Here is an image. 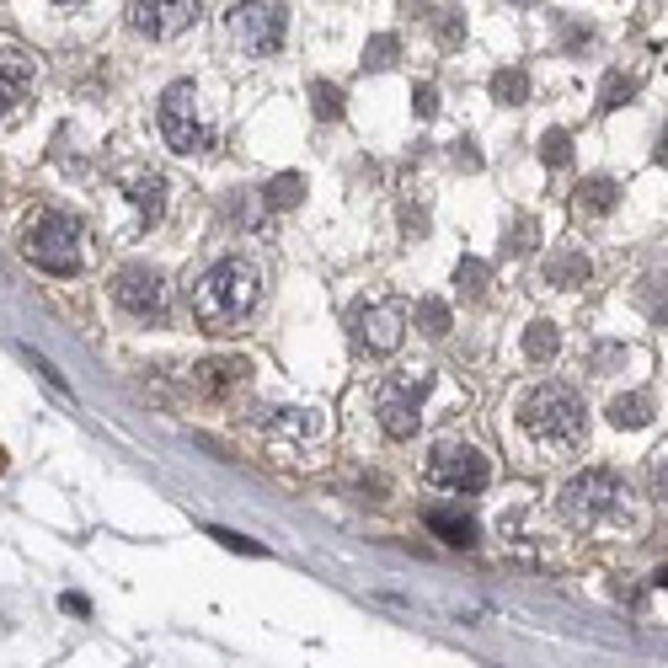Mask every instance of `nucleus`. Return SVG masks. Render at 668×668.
Segmentation results:
<instances>
[{"label": "nucleus", "mask_w": 668, "mask_h": 668, "mask_svg": "<svg viewBox=\"0 0 668 668\" xmlns=\"http://www.w3.org/2000/svg\"><path fill=\"white\" fill-rule=\"evenodd\" d=\"M556 514H562L567 530L599 535V530H636L642 514H636V492L626 487V476L604 471V465H588V471H572L556 492Z\"/></svg>", "instance_id": "nucleus-1"}, {"label": "nucleus", "mask_w": 668, "mask_h": 668, "mask_svg": "<svg viewBox=\"0 0 668 668\" xmlns=\"http://www.w3.org/2000/svg\"><path fill=\"white\" fill-rule=\"evenodd\" d=\"M519 433L530 439V449L540 460H567L588 444V412H583V396L572 385H530L519 396Z\"/></svg>", "instance_id": "nucleus-2"}, {"label": "nucleus", "mask_w": 668, "mask_h": 668, "mask_svg": "<svg viewBox=\"0 0 668 668\" xmlns=\"http://www.w3.org/2000/svg\"><path fill=\"white\" fill-rule=\"evenodd\" d=\"M257 300H262V273H257V262H246V257L209 262L188 289L193 321L204 326V332H220V337L236 332V326L257 310Z\"/></svg>", "instance_id": "nucleus-3"}, {"label": "nucleus", "mask_w": 668, "mask_h": 668, "mask_svg": "<svg viewBox=\"0 0 668 668\" xmlns=\"http://www.w3.org/2000/svg\"><path fill=\"white\" fill-rule=\"evenodd\" d=\"M86 230H81V220L75 214H65V209H33L22 220V257L33 262V268H43V273H75L81 268V257H86Z\"/></svg>", "instance_id": "nucleus-4"}, {"label": "nucleus", "mask_w": 668, "mask_h": 668, "mask_svg": "<svg viewBox=\"0 0 668 668\" xmlns=\"http://www.w3.org/2000/svg\"><path fill=\"white\" fill-rule=\"evenodd\" d=\"M161 134H166V145H172L177 155H209L214 150V123H209L204 97H198L193 81L166 86V97H161Z\"/></svg>", "instance_id": "nucleus-5"}, {"label": "nucleus", "mask_w": 668, "mask_h": 668, "mask_svg": "<svg viewBox=\"0 0 668 668\" xmlns=\"http://www.w3.org/2000/svg\"><path fill=\"white\" fill-rule=\"evenodd\" d=\"M225 33L246 54H273L278 43H284V33H289V11L278 6V0H230Z\"/></svg>", "instance_id": "nucleus-6"}, {"label": "nucleus", "mask_w": 668, "mask_h": 668, "mask_svg": "<svg viewBox=\"0 0 668 668\" xmlns=\"http://www.w3.org/2000/svg\"><path fill=\"white\" fill-rule=\"evenodd\" d=\"M428 385L433 375L417 369V375H391L375 385V417L391 439H412L417 423H423V401H428Z\"/></svg>", "instance_id": "nucleus-7"}, {"label": "nucleus", "mask_w": 668, "mask_h": 668, "mask_svg": "<svg viewBox=\"0 0 668 668\" xmlns=\"http://www.w3.org/2000/svg\"><path fill=\"white\" fill-rule=\"evenodd\" d=\"M252 423L273 449H289V455H310V449H321L326 433H332L326 417L310 412V407H257Z\"/></svg>", "instance_id": "nucleus-8"}, {"label": "nucleus", "mask_w": 668, "mask_h": 668, "mask_svg": "<svg viewBox=\"0 0 668 668\" xmlns=\"http://www.w3.org/2000/svg\"><path fill=\"white\" fill-rule=\"evenodd\" d=\"M113 300L118 310H129L139 321H161L172 310V289H166V273L150 268V262H129V268L113 273Z\"/></svg>", "instance_id": "nucleus-9"}, {"label": "nucleus", "mask_w": 668, "mask_h": 668, "mask_svg": "<svg viewBox=\"0 0 668 668\" xmlns=\"http://www.w3.org/2000/svg\"><path fill=\"white\" fill-rule=\"evenodd\" d=\"M428 476L449 492H481L492 481V465H487L481 449L444 439V444H433V455H428Z\"/></svg>", "instance_id": "nucleus-10"}, {"label": "nucleus", "mask_w": 668, "mask_h": 668, "mask_svg": "<svg viewBox=\"0 0 668 668\" xmlns=\"http://www.w3.org/2000/svg\"><path fill=\"white\" fill-rule=\"evenodd\" d=\"M353 337H359V348L369 353H396L401 337H407V305L401 300H375V305H359L353 310Z\"/></svg>", "instance_id": "nucleus-11"}, {"label": "nucleus", "mask_w": 668, "mask_h": 668, "mask_svg": "<svg viewBox=\"0 0 668 668\" xmlns=\"http://www.w3.org/2000/svg\"><path fill=\"white\" fill-rule=\"evenodd\" d=\"M204 11V0H129V22L145 38H177L188 33Z\"/></svg>", "instance_id": "nucleus-12"}, {"label": "nucleus", "mask_w": 668, "mask_h": 668, "mask_svg": "<svg viewBox=\"0 0 668 668\" xmlns=\"http://www.w3.org/2000/svg\"><path fill=\"white\" fill-rule=\"evenodd\" d=\"M38 86V59L22 49V43L0 38V118H11L17 107L33 97Z\"/></svg>", "instance_id": "nucleus-13"}, {"label": "nucleus", "mask_w": 668, "mask_h": 668, "mask_svg": "<svg viewBox=\"0 0 668 668\" xmlns=\"http://www.w3.org/2000/svg\"><path fill=\"white\" fill-rule=\"evenodd\" d=\"M118 188L139 209V225H155L166 214V177L150 172V166H129V172H118Z\"/></svg>", "instance_id": "nucleus-14"}, {"label": "nucleus", "mask_w": 668, "mask_h": 668, "mask_svg": "<svg viewBox=\"0 0 668 668\" xmlns=\"http://www.w3.org/2000/svg\"><path fill=\"white\" fill-rule=\"evenodd\" d=\"M246 380H252V364L246 359H204L193 369V385L214 401H225L230 391H246Z\"/></svg>", "instance_id": "nucleus-15"}, {"label": "nucleus", "mask_w": 668, "mask_h": 668, "mask_svg": "<svg viewBox=\"0 0 668 668\" xmlns=\"http://www.w3.org/2000/svg\"><path fill=\"white\" fill-rule=\"evenodd\" d=\"M428 530L449 540V546H476V524L471 514H449V508H428Z\"/></svg>", "instance_id": "nucleus-16"}, {"label": "nucleus", "mask_w": 668, "mask_h": 668, "mask_svg": "<svg viewBox=\"0 0 668 668\" xmlns=\"http://www.w3.org/2000/svg\"><path fill=\"white\" fill-rule=\"evenodd\" d=\"M572 198H578L583 214H610L620 188H615V177H588V182H578V193H572Z\"/></svg>", "instance_id": "nucleus-17"}, {"label": "nucleus", "mask_w": 668, "mask_h": 668, "mask_svg": "<svg viewBox=\"0 0 668 668\" xmlns=\"http://www.w3.org/2000/svg\"><path fill=\"white\" fill-rule=\"evenodd\" d=\"M551 284L556 289H578V284H588V257L583 252H562V257H551Z\"/></svg>", "instance_id": "nucleus-18"}, {"label": "nucleus", "mask_w": 668, "mask_h": 668, "mask_svg": "<svg viewBox=\"0 0 668 668\" xmlns=\"http://www.w3.org/2000/svg\"><path fill=\"white\" fill-rule=\"evenodd\" d=\"M556 348H562V337H556L551 321H530V332H524V353H530L535 364H551Z\"/></svg>", "instance_id": "nucleus-19"}, {"label": "nucleus", "mask_w": 668, "mask_h": 668, "mask_svg": "<svg viewBox=\"0 0 668 668\" xmlns=\"http://www.w3.org/2000/svg\"><path fill=\"white\" fill-rule=\"evenodd\" d=\"M610 423H615V428H647V423H652V401H647V396H615Z\"/></svg>", "instance_id": "nucleus-20"}, {"label": "nucleus", "mask_w": 668, "mask_h": 668, "mask_svg": "<svg viewBox=\"0 0 668 668\" xmlns=\"http://www.w3.org/2000/svg\"><path fill=\"white\" fill-rule=\"evenodd\" d=\"M492 97L508 102V107H519L524 97H530V75H524V70H497L492 75Z\"/></svg>", "instance_id": "nucleus-21"}, {"label": "nucleus", "mask_w": 668, "mask_h": 668, "mask_svg": "<svg viewBox=\"0 0 668 668\" xmlns=\"http://www.w3.org/2000/svg\"><path fill=\"white\" fill-rule=\"evenodd\" d=\"M631 91H636V75L631 70H610V75H604V91H599V113H615Z\"/></svg>", "instance_id": "nucleus-22"}, {"label": "nucleus", "mask_w": 668, "mask_h": 668, "mask_svg": "<svg viewBox=\"0 0 668 668\" xmlns=\"http://www.w3.org/2000/svg\"><path fill=\"white\" fill-rule=\"evenodd\" d=\"M401 59V43L391 33H380V38H369V49H364V70H391Z\"/></svg>", "instance_id": "nucleus-23"}, {"label": "nucleus", "mask_w": 668, "mask_h": 668, "mask_svg": "<svg viewBox=\"0 0 668 668\" xmlns=\"http://www.w3.org/2000/svg\"><path fill=\"white\" fill-rule=\"evenodd\" d=\"M300 193H305V177H300V172L268 182V204H273V209H294V204H300Z\"/></svg>", "instance_id": "nucleus-24"}, {"label": "nucleus", "mask_w": 668, "mask_h": 668, "mask_svg": "<svg viewBox=\"0 0 668 668\" xmlns=\"http://www.w3.org/2000/svg\"><path fill=\"white\" fill-rule=\"evenodd\" d=\"M310 102H316V118H326V123L343 118V91H337V86L316 81V86H310Z\"/></svg>", "instance_id": "nucleus-25"}, {"label": "nucleus", "mask_w": 668, "mask_h": 668, "mask_svg": "<svg viewBox=\"0 0 668 668\" xmlns=\"http://www.w3.org/2000/svg\"><path fill=\"white\" fill-rule=\"evenodd\" d=\"M481 289H487V262L465 257L460 262V294H465V300H481Z\"/></svg>", "instance_id": "nucleus-26"}, {"label": "nucleus", "mask_w": 668, "mask_h": 668, "mask_svg": "<svg viewBox=\"0 0 668 668\" xmlns=\"http://www.w3.org/2000/svg\"><path fill=\"white\" fill-rule=\"evenodd\" d=\"M417 321H423L428 337H444L449 332V305L444 300H423V305H417Z\"/></svg>", "instance_id": "nucleus-27"}, {"label": "nucleus", "mask_w": 668, "mask_h": 668, "mask_svg": "<svg viewBox=\"0 0 668 668\" xmlns=\"http://www.w3.org/2000/svg\"><path fill=\"white\" fill-rule=\"evenodd\" d=\"M652 497H658V508L668 514V444L652 449Z\"/></svg>", "instance_id": "nucleus-28"}, {"label": "nucleus", "mask_w": 668, "mask_h": 668, "mask_svg": "<svg viewBox=\"0 0 668 668\" xmlns=\"http://www.w3.org/2000/svg\"><path fill=\"white\" fill-rule=\"evenodd\" d=\"M540 155H546V166H567L572 161V139L562 129H551L546 139H540Z\"/></svg>", "instance_id": "nucleus-29"}, {"label": "nucleus", "mask_w": 668, "mask_h": 668, "mask_svg": "<svg viewBox=\"0 0 668 668\" xmlns=\"http://www.w3.org/2000/svg\"><path fill=\"white\" fill-rule=\"evenodd\" d=\"M209 540H220L225 551H246V556H268L257 546V540H246V535H236V530H209Z\"/></svg>", "instance_id": "nucleus-30"}, {"label": "nucleus", "mask_w": 668, "mask_h": 668, "mask_svg": "<svg viewBox=\"0 0 668 668\" xmlns=\"http://www.w3.org/2000/svg\"><path fill=\"white\" fill-rule=\"evenodd\" d=\"M535 230H540L535 220H519V225H514V236H508V252H514V257H519V252H530V246H535Z\"/></svg>", "instance_id": "nucleus-31"}, {"label": "nucleus", "mask_w": 668, "mask_h": 668, "mask_svg": "<svg viewBox=\"0 0 668 668\" xmlns=\"http://www.w3.org/2000/svg\"><path fill=\"white\" fill-rule=\"evenodd\" d=\"M27 364H33V369H38V375H43V380H49V385H54V391H59V396H70V385H65V380H59V369H54L49 359H43V353H27Z\"/></svg>", "instance_id": "nucleus-32"}, {"label": "nucleus", "mask_w": 668, "mask_h": 668, "mask_svg": "<svg viewBox=\"0 0 668 668\" xmlns=\"http://www.w3.org/2000/svg\"><path fill=\"white\" fill-rule=\"evenodd\" d=\"M412 107H417V118H433V113H439V91H433V86H417V91H412Z\"/></svg>", "instance_id": "nucleus-33"}, {"label": "nucleus", "mask_w": 668, "mask_h": 668, "mask_svg": "<svg viewBox=\"0 0 668 668\" xmlns=\"http://www.w3.org/2000/svg\"><path fill=\"white\" fill-rule=\"evenodd\" d=\"M658 161H663V166H668V134H663V139H658Z\"/></svg>", "instance_id": "nucleus-34"}, {"label": "nucleus", "mask_w": 668, "mask_h": 668, "mask_svg": "<svg viewBox=\"0 0 668 668\" xmlns=\"http://www.w3.org/2000/svg\"><path fill=\"white\" fill-rule=\"evenodd\" d=\"M54 6H81V0H54Z\"/></svg>", "instance_id": "nucleus-35"}, {"label": "nucleus", "mask_w": 668, "mask_h": 668, "mask_svg": "<svg viewBox=\"0 0 668 668\" xmlns=\"http://www.w3.org/2000/svg\"><path fill=\"white\" fill-rule=\"evenodd\" d=\"M658 583H663V588H668V567H663V572H658Z\"/></svg>", "instance_id": "nucleus-36"}, {"label": "nucleus", "mask_w": 668, "mask_h": 668, "mask_svg": "<svg viewBox=\"0 0 668 668\" xmlns=\"http://www.w3.org/2000/svg\"><path fill=\"white\" fill-rule=\"evenodd\" d=\"M0 471H6V449H0Z\"/></svg>", "instance_id": "nucleus-37"}]
</instances>
